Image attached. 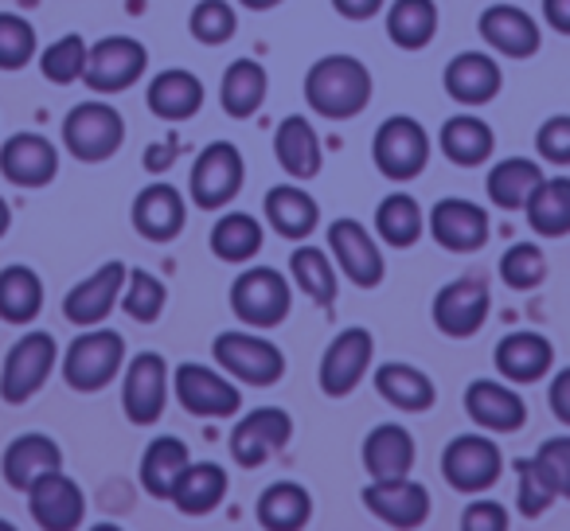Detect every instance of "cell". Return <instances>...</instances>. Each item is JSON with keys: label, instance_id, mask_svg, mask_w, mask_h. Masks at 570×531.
Segmentation results:
<instances>
[{"label": "cell", "instance_id": "obj_1", "mask_svg": "<svg viewBox=\"0 0 570 531\" xmlns=\"http://www.w3.org/2000/svg\"><path fill=\"white\" fill-rule=\"evenodd\" d=\"M375 95L372 71L364 59L328 51L305 71V106L325 121H352L367 110Z\"/></svg>", "mask_w": 570, "mask_h": 531}, {"label": "cell", "instance_id": "obj_2", "mask_svg": "<svg viewBox=\"0 0 570 531\" xmlns=\"http://www.w3.org/2000/svg\"><path fill=\"white\" fill-rule=\"evenodd\" d=\"M126 336L118 328H82L71 344H67L63 360H59V375L71 391L79 395H95L106 391L126 367Z\"/></svg>", "mask_w": 570, "mask_h": 531}, {"label": "cell", "instance_id": "obj_3", "mask_svg": "<svg viewBox=\"0 0 570 531\" xmlns=\"http://www.w3.org/2000/svg\"><path fill=\"white\" fill-rule=\"evenodd\" d=\"M230 313L243 321L246 328H277L294 313V286L282 271L274 266H250L230 282Z\"/></svg>", "mask_w": 570, "mask_h": 531}, {"label": "cell", "instance_id": "obj_4", "mask_svg": "<svg viewBox=\"0 0 570 531\" xmlns=\"http://www.w3.org/2000/svg\"><path fill=\"white\" fill-rule=\"evenodd\" d=\"M59 367V341L48 328H28L0 364V399L9 406H24L43 391L51 372Z\"/></svg>", "mask_w": 570, "mask_h": 531}, {"label": "cell", "instance_id": "obj_5", "mask_svg": "<svg viewBox=\"0 0 570 531\" xmlns=\"http://www.w3.org/2000/svg\"><path fill=\"white\" fill-rule=\"evenodd\" d=\"M63 149L82 165H102V160L118 157L126 145V118L102 98H87V102L71 106L63 118Z\"/></svg>", "mask_w": 570, "mask_h": 531}, {"label": "cell", "instance_id": "obj_6", "mask_svg": "<svg viewBox=\"0 0 570 531\" xmlns=\"http://www.w3.org/2000/svg\"><path fill=\"white\" fill-rule=\"evenodd\" d=\"M212 360L215 367H223L230 380L246 383V387H274L285 375V352L269 336L243 333V328H227L215 336Z\"/></svg>", "mask_w": 570, "mask_h": 531}, {"label": "cell", "instance_id": "obj_7", "mask_svg": "<svg viewBox=\"0 0 570 531\" xmlns=\"http://www.w3.org/2000/svg\"><path fill=\"white\" fill-rule=\"evenodd\" d=\"M372 160L380 176L395 184H411L426 173L430 165V134L411 114H391L380 121L372 137Z\"/></svg>", "mask_w": 570, "mask_h": 531}, {"label": "cell", "instance_id": "obj_8", "mask_svg": "<svg viewBox=\"0 0 570 531\" xmlns=\"http://www.w3.org/2000/svg\"><path fill=\"white\" fill-rule=\"evenodd\" d=\"M243 184H246V160L238 153V145L207 141L199 149V157L191 160L188 196L199 212H223L227 204H235Z\"/></svg>", "mask_w": 570, "mask_h": 531}, {"label": "cell", "instance_id": "obj_9", "mask_svg": "<svg viewBox=\"0 0 570 531\" xmlns=\"http://www.w3.org/2000/svg\"><path fill=\"white\" fill-rule=\"evenodd\" d=\"M442 476L453 492L481 496V492L497 489L500 476H504V453H500V445L484 430L458 434L442 450Z\"/></svg>", "mask_w": 570, "mask_h": 531}, {"label": "cell", "instance_id": "obj_10", "mask_svg": "<svg viewBox=\"0 0 570 531\" xmlns=\"http://www.w3.org/2000/svg\"><path fill=\"white\" fill-rule=\"evenodd\" d=\"M173 395L191 419H235L243 411V391L223 367L184 360L173 367Z\"/></svg>", "mask_w": 570, "mask_h": 531}, {"label": "cell", "instance_id": "obj_11", "mask_svg": "<svg viewBox=\"0 0 570 531\" xmlns=\"http://www.w3.org/2000/svg\"><path fill=\"white\" fill-rule=\"evenodd\" d=\"M325 243H328V254H333V262H336V274H344L352 286L356 289L383 286V278H387L383 246H380V238L364 227V223L352 219V215H341V219L328 223Z\"/></svg>", "mask_w": 570, "mask_h": 531}, {"label": "cell", "instance_id": "obj_12", "mask_svg": "<svg viewBox=\"0 0 570 531\" xmlns=\"http://www.w3.org/2000/svg\"><path fill=\"white\" fill-rule=\"evenodd\" d=\"M149 71V48L134 36H102L98 43H90L87 56V82L95 95H121V90L137 87Z\"/></svg>", "mask_w": 570, "mask_h": 531}, {"label": "cell", "instance_id": "obj_13", "mask_svg": "<svg viewBox=\"0 0 570 531\" xmlns=\"http://www.w3.org/2000/svg\"><path fill=\"white\" fill-rule=\"evenodd\" d=\"M173 391V372L160 352H137L121 367V411L134 426H153L160 422Z\"/></svg>", "mask_w": 570, "mask_h": 531}, {"label": "cell", "instance_id": "obj_14", "mask_svg": "<svg viewBox=\"0 0 570 531\" xmlns=\"http://www.w3.org/2000/svg\"><path fill=\"white\" fill-rule=\"evenodd\" d=\"M294 442V414L285 406H254L230 426V461L238 469H262Z\"/></svg>", "mask_w": 570, "mask_h": 531}, {"label": "cell", "instance_id": "obj_15", "mask_svg": "<svg viewBox=\"0 0 570 531\" xmlns=\"http://www.w3.org/2000/svg\"><path fill=\"white\" fill-rule=\"evenodd\" d=\"M372 360H375V336L360 325L341 328L325 344V352H321V367H317L321 395L348 399L360 387V380L372 372Z\"/></svg>", "mask_w": 570, "mask_h": 531}, {"label": "cell", "instance_id": "obj_16", "mask_svg": "<svg viewBox=\"0 0 570 531\" xmlns=\"http://www.w3.org/2000/svg\"><path fill=\"white\" fill-rule=\"evenodd\" d=\"M492 313V294L481 278H453L445 282L434 294V305H430V317H434V328L450 341H469L484 328Z\"/></svg>", "mask_w": 570, "mask_h": 531}, {"label": "cell", "instance_id": "obj_17", "mask_svg": "<svg viewBox=\"0 0 570 531\" xmlns=\"http://www.w3.org/2000/svg\"><path fill=\"white\" fill-rule=\"evenodd\" d=\"M28 512L43 531H75L87 515V492L63 469H48L28 484Z\"/></svg>", "mask_w": 570, "mask_h": 531}, {"label": "cell", "instance_id": "obj_18", "mask_svg": "<svg viewBox=\"0 0 570 531\" xmlns=\"http://www.w3.org/2000/svg\"><path fill=\"white\" fill-rule=\"evenodd\" d=\"M426 227H430V235H434V243L450 254H476V250H484V243L492 238L489 212L465 196L438 199Z\"/></svg>", "mask_w": 570, "mask_h": 531}, {"label": "cell", "instance_id": "obj_19", "mask_svg": "<svg viewBox=\"0 0 570 531\" xmlns=\"http://www.w3.org/2000/svg\"><path fill=\"white\" fill-rule=\"evenodd\" d=\"M129 223L141 238L149 243H173V238L184 235L188 227V199L176 184L168 180H153L145 184L134 196V207H129Z\"/></svg>", "mask_w": 570, "mask_h": 531}, {"label": "cell", "instance_id": "obj_20", "mask_svg": "<svg viewBox=\"0 0 570 531\" xmlns=\"http://www.w3.org/2000/svg\"><path fill=\"white\" fill-rule=\"evenodd\" d=\"M476 32H481L484 48H492L504 59H531L543 48V28L531 12H523L512 0H500L476 17Z\"/></svg>", "mask_w": 570, "mask_h": 531}, {"label": "cell", "instance_id": "obj_21", "mask_svg": "<svg viewBox=\"0 0 570 531\" xmlns=\"http://www.w3.org/2000/svg\"><path fill=\"white\" fill-rule=\"evenodd\" d=\"M364 508L380 523L399 531L422 528L430 520V489L414 476H387V481H372L360 492Z\"/></svg>", "mask_w": 570, "mask_h": 531}, {"label": "cell", "instance_id": "obj_22", "mask_svg": "<svg viewBox=\"0 0 570 531\" xmlns=\"http://www.w3.org/2000/svg\"><path fill=\"white\" fill-rule=\"evenodd\" d=\"M126 262H102L95 274L79 282V286L67 289L63 297V317L75 328H95L118 309L121 286H126Z\"/></svg>", "mask_w": 570, "mask_h": 531}, {"label": "cell", "instance_id": "obj_23", "mask_svg": "<svg viewBox=\"0 0 570 531\" xmlns=\"http://www.w3.org/2000/svg\"><path fill=\"white\" fill-rule=\"evenodd\" d=\"M442 87L458 106L476 110V106H489L492 98L504 90V71H500L492 51H458V56L445 63Z\"/></svg>", "mask_w": 570, "mask_h": 531}, {"label": "cell", "instance_id": "obj_24", "mask_svg": "<svg viewBox=\"0 0 570 531\" xmlns=\"http://www.w3.org/2000/svg\"><path fill=\"white\" fill-rule=\"evenodd\" d=\"M465 414L484 434H515L528 422V403L504 380H473L465 387Z\"/></svg>", "mask_w": 570, "mask_h": 531}, {"label": "cell", "instance_id": "obj_25", "mask_svg": "<svg viewBox=\"0 0 570 531\" xmlns=\"http://www.w3.org/2000/svg\"><path fill=\"white\" fill-rule=\"evenodd\" d=\"M0 176L17 188H48L59 176V149L43 134H12L0 145Z\"/></svg>", "mask_w": 570, "mask_h": 531}, {"label": "cell", "instance_id": "obj_26", "mask_svg": "<svg viewBox=\"0 0 570 531\" xmlns=\"http://www.w3.org/2000/svg\"><path fill=\"white\" fill-rule=\"evenodd\" d=\"M492 364H497L500 380L512 383V387H528L539 383L554 367V344L543 333H531V328H515V333L500 336L497 348H492Z\"/></svg>", "mask_w": 570, "mask_h": 531}, {"label": "cell", "instance_id": "obj_27", "mask_svg": "<svg viewBox=\"0 0 570 531\" xmlns=\"http://www.w3.org/2000/svg\"><path fill=\"white\" fill-rule=\"evenodd\" d=\"M262 215H266V227L274 235L289 238V243H305L313 230L321 227V207L309 191L297 180L289 184H274L262 199Z\"/></svg>", "mask_w": 570, "mask_h": 531}, {"label": "cell", "instance_id": "obj_28", "mask_svg": "<svg viewBox=\"0 0 570 531\" xmlns=\"http://www.w3.org/2000/svg\"><path fill=\"white\" fill-rule=\"evenodd\" d=\"M274 157L289 180H313L325 165V149H321V134L305 114H289L277 121L274 129Z\"/></svg>", "mask_w": 570, "mask_h": 531}, {"label": "cell", "instance_id": "obj_29", "mask_svg": "<svg viewBox=\"0 0 570 531\" xmlns=\"http://www.w3.org/2000/svg\"><path fill=\"white\" fill-rule=\"evenodd\" d=\"M360 461H364L372 481H387V476H411L414 461H419V442L406 426L399 422H380L367 430L364 445H360Z\"/></svg>", "mask_w": 570, "mask_h": 531}, {"label": "cell", "instance_id": "obj_30", "mask_svg": "<svg viewBox=\"0 0 570 531\" xmlns=\"http://www.w3.org/2000/svg\"><path fill=\"white\" fill-rule=\"evenodd\" d=\"M48 469H63V450L51 434H40V430H28V434L12 437L0 453V476L4 484L17 492H28V484L36 481Z\"/></svg>", "mask_w": 570, "mask_h": 531}, {"label": "cell", "instance_id": "obj_31", "mask_svg": "<svg viewBox=\"0 0 570 531\" xmlns=\"http://www.w3.org/2000/svg\"><path fill=\"white\" fill-rule=\"evenodd\" d=\"M204 98H207L204 82L191 71H184V67H168V71L153 75L149 90H145V106L153 110V118L173 121V126L196 118L204 110Z\"/></svg>", "mask_w": 570, "mask_h": 531}, {"label": "cell", "instance_id": "obj_32", "mask_svg": "<svg viewBox=\"0 0 570 531\" xmlns=\"http://www.w3.org/2000/svg\"><path fill=\"white\" fill-rule=\"evenodd\" d=\"M227 469L219 461H188L168 492V504L180 515H212L227 500Z\"/></svg>", "mask_w": 570, "mask_h": 531}, {"label": "cell", "instance_id": "obj_33", "mask_svg": "<svg viewBox=\"0 0 570 531\" xmlns=\"http://www.w3.org/2000/svg\"><path fill=\"white\" fill-rule=\"evenodd\" d=\"M375 391L387 406L403 414H426L438 403V387L422 367L403 364V360H387V364L375 367Z\"/></svg>", "mask_w": 570, "mask_h": 531}, {"label": "cell", "instance_id": "obj_34", "mask_svg": "<svg viewBox=\"0 0 570 531\" xmlns=\"http://www.w3.org/2000/svg\"><path fill=\"white\" fill-rule=\"evenodd\" d=\"M266 95H269L266 67H262L258 59H250V56L230 59L227 71H223V79H219L223 114H227V118H235V121L254 118V114L262 110V102H266Z\"/></svg>", "mask_w": 570, "mask_h": 531}, {"label": "cell", "instance_id": "obj_35", "mask_svg": "<svg viewBox=\"0 0 570 531\" xmlns=\"http://www.w3.org/2000/svg\"><path fill=\"white\" fill-rule=\"evenodd\" d=\"M438 145H442L445 160L458 168H481L492 160V149H497V134L484 118L476 114H453L445 118L442 134H438Z\"/></svg>", "mask_w": 570, "mask_h": 531}, {"label": "cell", "instance_id": "obj_36", "mask_svg": "<svg viewBox=\"0 0 570 531\" xmlns=\"http://www.w3.org/2000/svg\"><path fill=\"white\" fill-rule=\"evenodd\" d=\"M212 254L227 266H246L262 254V243H266V230H262V219L250 212H223L215 219L212 235Z\"/></svg>", "mask_w": 570, "mask_h": 531}, {"label": "cell", "instance_id": "obj_37", "mask_svg": "<svg viewBox=\"0 0 570 531\" xmlns=\"http://www.w3.org/2000/svg\"><path fill=\"white\" fill-rule=\"evenodd\" d=\"M254 515H258V528L266 531H302L313 520V496L297 481H274L262 489Z\"/></svg>", "mask_w": 570, "mask_h": 531}, {"label": "cell", "instance_id": "obj_38", "mask_svg": "<svg viewBox=\"0 0 570 531\" xmlns=\"http://www.w3.org/2000/svg\"><path fill=\"white\" fill-rule=\"evenodd\" d=\"M188 461H191V450H188V442H184V437L160 434V437H153V442L145 445L141 465H137V481H141V489L149 492L153 500H168L176 476L184 473V465H188Z\"/></svg>", "mask_w": 570, "mask_h": 531}, {"label": "cell", "instance_id": "obj_39", "mask_svg": "<svg viewBox=\"0 0 570 531\" xmlns=\"http://www.w3.org/2000/svg\"><path fill=\"white\" fill-rule=\"evenodd\" d=\"M43 313V278L24 266V262H12L0 271V321L4 325L28 328Z\"/></svg>", "mask_w": 570, "mask_h": 531}, {"label": "cell", "instance_id": "obj_40", "mask_svg": "<svg viewBox=\"0 0 570 531\" xmlns=\"http://www.w3.org/2000/svg\"><path fill=\"white\" fill-rule=\"evenodd\" d=\"M543 180V165L531 157H504L489 168L484 176V191H489V204L500 212H523L528 196L535 191V184Z\"/></svg>", "mask_w": 570, "mask_h": 531}, {"label": "cell", "instance_id": "obj_41", "mask_svg": "<svg viewBox=\"0 0 570 531\" xmlns=\"http://www.w3.org/2000/svg\"><path fill=\"white\" fill-rule=\"evenodd\" d=\"M285 266H289V278H294V286L302 289L313 305H325V309H328V305L336 302V294H341V278H336L333 254H325L321 246H313V243H297Z\"/></svg>", "mask_w": 570, "mask_h": 531}, {"label": "cell", "instance_id": "obj_42", "mask_svg": "<svg viewBox=\"0 0 570 531\" xmlns=\"http://www.w3.org/2000/svg\"><path fill=\"white\" fill-rule=\"evenodd\" d=\"M528 227L543 238L570 235V176H543L523 204Z\"/></svg>", "mask_w": 570, "mask_h": 531}, {"label": "cell", "instance_id": "obj_43", "mask_svg": "<svg viewBox=\"0 0 570 531\" xmlns=\"http://www.w3.org/2000/svg\"><path fill=\"white\" fill-rule=\"evenodd\" d=\"M387 40L399 51H422L438 36V4L434 0H391L387 4Z\"/></svg>", "mask_w": 570, "mask_h": 531}, {"label": "cell", "instance_id": "obj_44", "mask_svg": "<svg viewBox=\"0 0 570 531\" xmlns=\"http://www.w3.org/2000/svg\"><path fill=\"white\" fill-rule=\"evenodd\" d=\"M426 230V215H422L419 199L395 191V196H383L375 207V238L391 250H411L414 243Z\"/></svg>", "mask_w": 570, "mask_h": 531}, {"label": "cell", "instance_id": "obj_45", "mask_svg": "<svg viewBox=\"0 0 570 531\" xmlns=\"http://www.w3.org/2000/svg\"><path fill=\"white\" fill-rule=\"evenodd\" d=\"M512 473H515V512L528 515V520H539V515L559 500V489H554L551 473H547V465L535 453H531V458H515Z\"/></svg>", "mask_w": 570, "mask_h": 531}, {"label": "cell", "instance_id": "obj_46", "mask_svg": "<svg viewBox=\"0 0 570 531\" xmlns=\"http://www.w3.org/2000/svg\"><path fill=\"white\" fill-rule=\"evenodd\" d=\"M87 56H90V43L82 40L79 32H67V36H59L56 43L40 48L36 63H40V75L51 82V87H71V82H82Z\"/></svg>", "mask_w": 570, "mask_h": 531}, {"label": "cell", "instance_id": "obj_47", "mask_svg": "<svg viewBox=\"0 0 570 531\" xmlns=\"http://www.w3.org/2000/svg\"><path fill=\"white\" fill-rule=\"evenodd\" d=\"M121 313L137 325H157L165 317L168 286L149 271H126V286H121Z\"/></svg>", "mask_w": 570, "mask_h": 531}, {"label": "cell", "instance_id": "obj_48", "mask_svg": "<svg viewBox=\"0 0 570 531\" xmlns=\"http://www.w3.org/2000/svg\"><path fill=\"white\" fill-rule=\"evenodd\" d=\"M500 282L515 294H531L547 282V254L539 243H512L500 254Z\"/></svg>", "mask_w": 570, "mask_h": 531}, {"label": "cell", "instance_id": "obj_49", "mask_svg": "<svg viewBox=\"0 0 570 531\" xmlns=\"http://www.w3.org/2000/svg\"><path fill=\"white\" fill-rule=\"evenodd\" d=\"M188 32L204 48H223V43L235 40L238 32V12L230 0H199L188 17Z\"/></svg>", "mask_w": 570, "mask_h": 531}, {"label": "cell", "instance_id": "obj_50", "mask_svg": "<svg viewBox=\"0 0 570 531\" xmlns=\"http://www.w3.org/2000/svg\"><path fill=\"white\" fill-rule=\"evenodd\" d=\"M40 56V36L28 17L0 12V71H24Z\"/></svg>", "mask_w": 570, "mask_h": 531}, {"label": "cell", "instance_id": "obj_51", "mask_svg": "<svg viewBox=\"0 0 570 531\" xmlns=\"http://www.w3.org/2000/svg\"><path fill=\"white\" fill-rule=\"evenodd\" d=\"M535 153L547 165H570V114H551L543 126L535 129Z\"/></svg>", "mask_w": 570, "mask_h": 531}, {"label": "cell", "instance_id": "obj_52", "mask_svg": "<svg viewBox=\"0 0 570 531\" xmlns=\"http://www.w3.org/2000/svg\"><path fill=\"white\" fill-rule=\"evenodd\" d=\"M535 458L547 465V473H551V481H554V489H559V496L570 500V434L547 437V442L535 450Z\"/></svg>", "mask_w": 570, "mask_h": 531}, {"label": "cell", "instance_id": "obj_53", "mask_svg": "<svg viewBox=\"0 0 570 531\" xmlns=\"http://www.w3.org/2000/svg\"><path fill=\"white\" fill-rule=\"evenodd\" d=\"M508 523H512V515H508V508L500 500L476 496L461 512V531H504Z\"/></svg>", "mask_w": 570, "mask_h": 531}, {"label": "cell", "instance_id": "obj_54", "mask_svg": "<svg viewBox=\"0 0 570 531\" xmlns=\"http://www.w3.org/2000/svg\"><path fill=\"white\" fill-rule=\"evenodd\" d=\"M176 160H180V141H176V137H165V141L145 145V153H141V165H145V173H149V176H165Z\"/></svg>", "mask_w": 570, "mask_h": 531}, {"label": "cell", "instance_id": "obj_55", "mask_svg": "<svg viewBox=\"0 0 570 531\" xmlns=\"http://www.w3.org/2000/svg\"><path fill=\"white\" fill-rule=\"evenodd\" d=\"M547 406H551V414L562 422V426L570 430V367H562V372H554L551 387H547Z\"/></svg>", "mask_w": 570, "mask_h": 531}, {"label": "cell", "instance_id": "obj_56", "mask_svg": "<svg viewBox=\"0 0 570 531\" xmlns=\"http://www.w3.org/2000/svg\"><path fill=\"white\" fill-rule=\"evenodd\" d=\"M333 9L341 12L344 20H352V24H364V20L380 17V12L387 9V0H333Z\"/></svg>", "mask_w": 570, "mask_h": 531}, {"label": "cell", "instance_id": "obj_57", "mask_svg": "<svg viewBox=\"0 0 570 531\" xmlns=\"http://www.w3.org/2000/svg\"><path fill=\"white\" fill-rule=\"evenodd\" d=\"M543 24L559 36H570V0H543Z\"/></svg>", "mask_w": 570, "mask_h": 531}, {"label": "cell", "instance_id": "obj_58", "mask_svg": "<svg viewBox=\"0 0 570 531\" xmlns=\"http://www.w3.org/2000/svg\"><path fill=\"white\" fill-rule=\"evenodd\" d=\"M246 12H269V9H277V4H285V0H238Z\"/></svg>", "mask_w": 570, "mask_h": 531}, {"label": "cell", "instance_id": "obj_59", "mask_svg": "<svg viewBox=\"0 0 570 531\" xmlns=\"http://www.w3.org/2000/svg\"><path fill=\"white\" fill-rule=\"evenodd\" d=\"M9 227H12V207H9V199L0 196V238L9 235Z\"/></svg>", "mask_w": 570, "mask_h": 531}]
</instances>
